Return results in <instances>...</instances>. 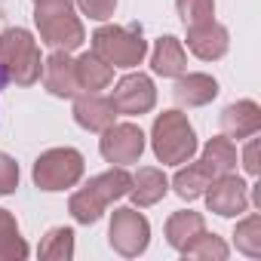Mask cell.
Segmentation results:
<instances>
[{
	"mask_svg": "<svg viewBox=\"0 0 261 261\" xmlns=\"http://www.w3.org/2000/svg\"><path fill=\"white\" fill-rule=\"evenodd\" d=\"M98 148L108 163H117V166L139 163V157L145 154V133L136 123H111Z\"/></svg>",
	"mask_w": 261,
	"mask_h": 261,
	"instance_id": "cell-8",
	"label": "cell"
},
{
	"mask_svg": "<svg viewBox=\"0 0 261 261\" xmlns=\"http://www.w3.org/2000/svg\"><path fill=\"white\" fill-rule=\"evenodd\" d=\"M151 145L160 163L178 166L188 163L197 154V136H194V126L188 123V117L181 111H163L154 120L151 129Z\"/></svg>",
	"mask_w": 261,
	"mask_h": 261,
	"instance_id": "cell-3",
	"label": "cell"
},
{
	"mask_svg": "<svg viewBox=\"0 0 261 261\" xmlns=\"http://www.w3.org/2000/svg\"><path fill=\"white\" fill-rule=\"evenodd\" d=\"M37 7H74V0H34Z\"/></svg>",
	"mask_w": 261,
	"mask_h": 261,
	"instance_id": "cell-30",
	"label": "cell"
},
{
	"mask_svg": "<svg viewBox=\"0 0 261 261\" xmlns=\"http://www.w3.org/2000/svg\"><path fill=\"white\" fill-rule=\"evenodd\" d=\"M28 255V243L19 237V224L13 212L0 209V261H22Z\"/></svg>",
	"mask_w": 261,
	"mask_h": 261,
	"instance_id": "cell-22",
	"label": "cell"
},
{
	"mask_svg": "<svg viewBox=\"0 0 261 261\" xmlns=\"http://www.w3.org/2000/svg\"><path fill=\"white\" fill-rule=\"evenodd\" d=\"M19 188V163L0 151V197H7Z\"/></svg>",
	"mask_w": 261,
	"mask_h": 261,
	"instance_id": "cell-27",
	"label": "cell"
},
{
	"mask_svg": "<svg viewBox=\"0 0 261 261\" xmlns=\"http://www.w3.org/2000/svg\"><path fill=\"white\" fill-rule=\"evenodd\" d=\"M185 258H203V261H209V258H215V261H224L227 258V246H224V240L221 237H215V233H206V230H200L185 249Z\"/></svg>",
	"mask_w": 261,
	"mask_h": 261,
	"instance_id": "cell-24",
	"label": "cell"
},
{
	"mask_svg": "<svg viewBox=\"0 0 261 261\" xmlns=\"http://www.w3.org/2000/svg\"><path fill=\"white\" fill-rule=\"evenodd\" d=\"M252 203L261 209V185H255V194H252Z\"/></svg>",
	"mask_w": 261,
	"mask_h": 261,
	"instance_id": "cell-31",
	"label": "cell"
},
{
	"mask_svg": "<svg viewBox=\"0 0 261 261\" xmlns=\"http://www.w3.org/2000/svg\"><path fill=\"white\" fill-rule=\"evenodd\" d=\"M233 237H237V249H240L243 255L261 258V215L252 212L249 218H243V221L237 224Z\"/></svg>",
	"mask_w": 261,
	"mask_h": 261,
	"instance_id": "cell-25",
	"label": "cell"
},
{
	"mask_svg": "<svg viewBox=\"0 0 261 261\" xmlns=\"http://www.w3.org/2000/svg\"><path fill=\"white\" fill-rule=\"evenodd\" d=\"M221 129L227 139H249L261 133V108L249 98L233 101L221 111Z\"/></svg>",
	"mask_w": 261,
	"mask_h": 261,
	"instance_id": "cell-13",
	"label": "cell"
},
{
	"mask_svg": "<svg viewBox=\"0 0 261 261\" xmlns=\"http://www.w3.org/2000/svg\"><path fill=\"white\" fill-rule=\"evenodd\" d=\"M111 101L117 108V114H126V117H142L154 108L157 101V89L151 83L148 74H126L114 92H111Z\"/></svg>",
	"mask_w": 261,
	"mask_h": 261,
	"instance_id": "cell-9",
	"label": "cell"
},
{
	"mask_svg": "<svg viewBox=\"0 0 261 261\" xmlns=\"http://www.w3.org/2000/svg\"><path fill=\"white\" fill-rule=\"evenodd\" d=\"M243 169H246L249 175H258V172H261V166H258V139H255V136H249V145H246V151H243Z\"/></svg>",
	"mask_w": 261,
	"mask_h": 261,
	"instance_id": "cell-29",
	"label": "cell"
},
{
	"mask_svg": "<svg viewBox=\"0 0 261 261\" xmlns=\"http://www.w3.org/2000/svg\"><path fill=\"white\" fill-rule=\"evenodd\" d=\"M43 86L59 95V98H71L77 95L80 83H77V71H74V59L62 49H56L46 62H43Z\"/></svg>",
	"mask_w": 261,
	"mask_h": 261,
	"instance_id": "cell-14",
	"label": "cell"
},
{
	"mask_svg": "<svg viewBox=\"0 0 261 261\" xmlns=\"http://www.w3.org/2000/svg\"><path fill=\"white\" fill-rule=\"evenodd\" d=\"M83 175V157L74 148H53L34 163V185L40 191H65L74 188Z\"/></svg>",
	"mask_w": 261,
	"mask_h": 261,
	"instance_id": "cell-6",
	"label": "cell"
},
{
	"mask_svg": "<svg viewBox=\"0 0 261 261\" xmlns=\"http://www.w3.org/2000/svg\"><path fill=\"white\" fill-rule=\"evenodd\" d=\"M175 7H178V16L188 28L212 22V16H215V0H178Z\"/></svg>",
	"mask_w": 261,
	"mask_h": 261,
	"instance_id": "cell-26",
	"label": "cell"
},
{
	"mask_svg": "<svg viewBox=\"0 0 261 261\" xmlns=\"http://www.w3.org/2000/svg\"><path fill=\"white\" fill-rule=\"evenodd\" d=\"M0 71L10 83L16 80L19 86H34L40 80V49L25 28H7L0 34Z\"/></svg>",
	"mask_w": 261,
	"mask_h": 261,
	"instance_id": "cell-2",
	"label": "cell"
},
{
	"mask_svg": "<svg viewBox=\"0 0 261 261\" xmlns=\"http://www.w3.org/2000/svg\"><path fill=\"white\" fill-rule=\"evenodd\" d=\"M74 4L80 7L83 16H89V19H95V22L111 19L114 10H117V0H74Z\"/></svg>",
	"mask_w": 261,
	"mask_h": 261,
	"instance_id": "cell-28",
	"label": "cell"
},
{
	"mask_svg": "<svg viewBox=\"0 0 261 261\" xmlns=\"http://www.w3.org/2000/svg\"><path fill=\"white\" fill-rule=\"evenodd\" d=\"M34 22H37L40 40L49 43L53 49L71 53V49H77L86 40L83 25L74 16V7H37L34 10Z\"/></svg>",
	"mask_w": 261,
	"mask_h": 261,
	"instance_id": "cell-5",
	"label": "cell"
},
{
	"mask_svg": "<svg viewBox=\"0 0 261 261\" xmlns=\"http://www.w3.org/2000/svg\"><path fill=\"white\" fill-rule=\"evenodd\" d=\"M92 53L105 59L111 68H136L148 56V40L139 28L105 25L92 34Z\"/></svg>",
	"mask_w": 261,
	"mask_h": 261,
	"instance_id": "cell-4",
	"label": "cell"
},
{
	"mask_svg": "<svg viewBox=\"0 0 261 261\" xmlns=\"http://www.w3.org/2000/svg\"><path fill=\"white\" fill-rule=\"evenodd\" d=\"M200 230H206V221H203V215L200 212H175L169 221H166V240H169V246H175L178 252L200 233Z\"/></svg>",
	"mask_w": 261,
	"mask_h": 261,
	"instance_id": "cell-21",
	"label": "cell"
},
{
	"mask_svg": "<svg viewBox=\"0 0 261 261\" xmlns=\"http://www.w3.org/2000/svg\"><path fill=\"white\" fill-rule=\"evenodd\" d=\"M203 163L209 166L212 175H227L237 169V148L227 136H215L203 148Z\"/></svg>",
	"mask_w": 261,
	"mask_h": 261,
	"instance_id": "cell-20",
	"label": "cell"
},
{
	"mask_svg": "<svg viewBox=\"0 0 261 261\" xmlns=\"http://www.w3.org/2000/svg\"><path fill=\"white\" fill-rule=\"evenodd\" d=\"M203 194H206V206H209V212L224 215V218L243 215V212H246V206H249L246 181H243V178H237L233 172H227V175H215Z\"/></svg>",
	"mask_w": 261,
	"mask_h": 261,
	"instance_id": "cell-10",
	"label": "cell"
},
{
	"mask_svg": "<svg viewBox=\"0 0 261 261\" xmlns=\"http://www.w3.org/2000/svg\"><path fill=\"white\" fill-rule=\"evenodd\" d=\"M166 191H169V178L160 169H154V166H142L133 175V185H129V197H133V203L139 209L160 203L166 197Z\"/></svg>",
	"mask_w": 261,
	"mask_h": 261,
	"instance_id": "cell-15",
	"label": "cell"
},
{
	"mask_svg": "<svg viewBox=\"0 0 261 261\" xmlns=\"http://www.w3.org/2000/svg\"><path fill=\"white\" fill-rule=\"evenodd\" d=\"M114 117H117L114 101L98 95V92H86V95L74 98V120L83 129H89V133H105V129L114 123Z\"/></svg>",
	"mask_w": 261,
	"mask_h": 261,
	"instance_id": "cell-12",
	"label": "cell"
},
{
	"mask_svg": "<svg viewBox=\"0 0 261 261\" xmlns=\"http://www.w3.org/2000/svg\"><path fill=\"white\" fill-rule=\"evenodd\" d=\"M108 240L111 249L123 258H136L148 249L151 240V224L139 209H117L111 215V227H108Z\"/></svg>",
	"mask_w": 261,
	"mask_h": 261,
	"instance_id": "cell-7",
	"label": "cell"
},
{
	"mask_svg": "<svg viewBox=\"0 0 261 261\" xmlns=\"http://www.w3.org/2000/svg\"><path fill=\"white\" fill-rule=\"evenodd\" d=\"M37 255L43 261H68V258H74V230L71 227H53L43 237Z\"/></svg>",
	"mask_w": 261,
	"mask_h": 261,
	"instance_id": "cell-23",
	"label": "cell"
},
{
	"mask_svg": "<svg viewBox=\"0 0 261 261\" xmlns=\"http://www.w3.org/2000/svg\"><path fill=\"white\" fill-rule=\"evenodd\" d=\"M74 71H77V83H80V89H86V92L108 89L111 80H114V68H111L105 59H98L95 53H86V56L74 59Z\"/></svg>",
	"mask_w": 261,
	"mask_h": 261,
	"instance_id": "cell-18",
	"label": "cell"
},
{
	"mask_svg": "<svg viewBox=\"0 0 261 261\" xmlns=\"http://www.w3.org/2000/svg\"><path fill=\"white\" fill-rule=\"evenodd\" d=\"M7 83H10V80H7V77H4V71H0V89H4V86H7Z\"/></svg>",
	"mask_w": 261,
	"mask_h": 261,
	"instance_id": "cell-32",
	"label": "cell"
},
{
	"mask_svg": "<svg viewBox=\"0 0 261 261\" xmlns=\"http://www.w3.org/2000/svg\"><path fill=\"white\" fill-rule=\"evenodd\" d=\"M212 178H215V175L209 172V166H206L203 160H200V163H191V160H188V166L175 172L172 188H175V194H178L181 200H197V197H203V191L209 188Z\"/></svg>",
	"mask_w": 261,
	"mask_h": 261,
	"instance_id": "cell-19",
	"label": "cell"
},
{
	"mask_svg": "<svg viewBox=\"0 0 261 261\" xmlns=\"http://www.w3.org/2000/svg\"><path fill=\"white\" fill-rule=\"evenodd\" d=\"M151 68L160 77H181L188 68V56L178 37H160L154 43V56H151Z\"/></svg>",
	"mask_w": 261,
	"mask_h": 261,
	"instance_id": "cell-17",
	"label": "cell"
},
{
	"mask_svg": "<svg viewBox=\"0 0 261 261\" xmlns=\"http://www.w3.org/2000/svg\"><path fill=\"white\" fill-rule=\"evenodd\" d=\"M230 40H227V28L218 25L215 19L212 22H203V25H191L188 28V49L203 59V62H215L227 53Z\"/></svg>",
	"mask_w": 261,
	"mask_h": 261,
	"instance_id": "cell-11",
	"label": "cell"
},
{
	"mask_svg": "<svg viewBox=\"0 0 261 261\" xmlns=\"http://www.w3.org/2000/svg\"><path fill=\"white\" fill-rule=\"evenodd\" d=\"M218 95V83L209 74H181L175 83V101L185 108H200L209 105Z\"/></svg>",
	"mask_w": 261,
	"mask_h": 261,
	"instance_id": "cell-16",
	"label": "cell"
},
{
	"mask_svg": "<svg viewBox=\"0 0 261 261\" xmlns=\"http://www.w3.org/2000/svg\"><path fill=\"white\" fill-rule=\"evenodd\" d=\"M129 185H133V175H129L126 169H120V166H117V169H108V172H101V175H95V178H89V185L80 188V191L71 197V203H68L74 221H80V224H95V221L101 218V212H105L114 200H120V197L129 194Z\"/></svg>",
	"mask_w": 261,
	"mask_h": 261,
	"instance_id": "cell-1",
	"label": "cell"
}]
</instances>
